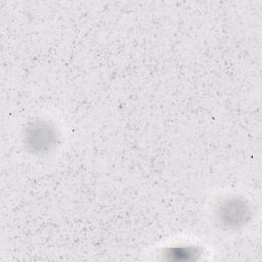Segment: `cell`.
<instances>
[{"mask_svg": "<svg viewBox=\"0 0 262 262\" xmlns=\"http://www.w3.org/2000/svg\"><path fill=\"white\" fill-rule=\"evenodd\" d=\"M56 130L46 121H33L24 131V143L34 154L50 151L57 142Z\"/></svg>", "mask_w": 262, "mask_h": 262, "instance_id": "1", "label": "cell"}, {"mask_svg": "<svg viewBox=\"0 0 262 262\" xmlns=\"http://www.w3.org/2000/svg\"><path fill=\"white\" fill-rule=\"evenodd\" d=\"M217 221L225 228L236 229L248 222L251 216L250 206L246 201L231 198L223 201L216 212Z\"/></svg>", "mask_w": 262, "mask_h": 262, "instance_id": "2", "label": "cell"}]
</instances>
